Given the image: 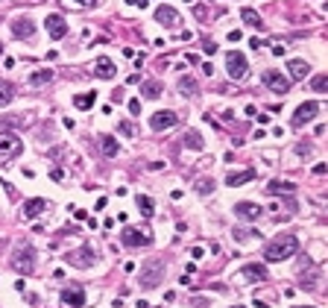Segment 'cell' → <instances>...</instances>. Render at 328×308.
<instances>
[{"instance_id":"obj_42","label":"cell","mask_w":328,"mask_h":308,"mask_svg":"<svg viewBox=\"0 0 328 308\" xmlns=\"http://www.w3.org/2000/svg\"><path fill=\"white\" fill-rule=\"evenodd\" d=\"M194 305H197V308H208V299H202V296H197V299H194Z\"/></svg>"},{"instance_id":"obj_18","label":"cell","mask_w":328,"mask_h":308,"mask_svg":"<svg viewBox=\"0 0 328 308\" xmlns=\"http://www.w3.org/2000/svg\"><path fill=\"white\" fill-rule=\"evenodd\" d=\"M94 73H97L100 80H115L117 68H115V62H112V59H105V56H100V59L94 62Z\"/></svg>"},{"instance_id":"obj_14","label":"cell","mask_w":328,"mask_h":308,"mask_svg":"<svg viewBox=\"0 0 328 308\" xmlns=\"http://www.w3.org/2000/svg\"><path fill=\"white\" fill-rule=\"evenodd\" d=\"M41 212H47V200L41 197H33V200H26L21 206V220H35Z\"/></svg>"},{"instance_id":"obj_35","label":"cell","mask_w":328,"mask_h":308,"mask_svg":"<svg viewBox=\"0 0 328 308\" xmlns=\"http://www.w3.org/2000/svg\"><path fill=\"white\" fill-rule=\"evenodd\" d=\"M252 235H258V232H252V229H234V238L237 241H246V238H252Z\"/></svg>"},{"instance_id":"obj_37","label":"cell","mask_w":328,"mask_h":308,"mask_svg":"<svg viewBox=\"0 0 328 308\" xmlns=\"http://www.w3.org/2000/svg\"><path fill=\"white\" fill-rule=\"evenodd\" d=\"M205 53H211V56H214V53H217V44H214V41H211V38H205Z\"/></svg>"},{"instance_id":"obj_2","label":"cell","mask_w":328,"mask_h":308,"mask_svg":"<svg viewBox=\"0 0 328 308\" xmlns=\"http://www.w3.org/2000/svg\"><path fill=\"white\" fill-rule=\"evenodd\" d=\"M12 270L15 273H21V276H30V273L35 270V249L26 244V241H18L15 244V249H12Z\"/></svg>"},{"instance_id":"obj_48","label":"cell","mask_w":328,"mask_h":308,"mask_svg":"<svg viewBox=\"0 0 328 308\" xmlns=\"http://www.w3.org/2000/svg\"><path fill=\"white\" fill-rule=\"evenodd\" d=\"M0 56H3V41H0Z\"/></svg>"},{"instance_id":"obj_33","label":"cell","mask_w":328,"mask_h":308,"mask_svg":"<svg viewBox=\"0 0 328 308\" xmlns=\"http://www.w3.org/2000/svg\"><path fill=\"white\" fill-rule=\"evenodd\" d=\"M311 88H314L316 94H322V91H328V76H325V73H319V76H314V80H311Z\"/></svg>"},{"instance_id":"obj_47","label":"cell","mask_w":328,"mask_h":308,"mask_svg":"<svg viewBox=\"0 0 328 308\" xmlns=\"http://www.w3.org/2000/svg\"><path fill=\"white\" fill-rule=\"evenodd\" d=\"M290 308H314V305H290Z\"/></svg>"},{"instance_id":"obj_10","label":"cell","mask_w":328,"mask_h":308,"mask_svg":"<svg viewBox=\"0 0 328 308\" xmlns=\"http://www.w3.org/2000/svg\"><path fill=\"white\" fill-rule=\"evenodd\" d=\"M261 214H264V209L258 206V202H234V217L237 220H243V223H258L261 220Z\"/></svg>"},{"instance_id":"obj_40","label":"cell","mask_w":328,"mask_h":308,"mask_svg":"<svg viewBox=\"0 0 328 308\" xmlns=\"http://www.w3.org/2000/svg\"><path fill=\"white\" fill-rule=\"evenodd\" d=\"M296 153H299V156H308V153H311V144H299V147H296Z\"/></svg>"},{"instance_id":"obj_8","label":"cell","mask_w":328,"mask_h":308,"mask_svg":"<svg viewBox=\"0 0 328 308\" xmlns=\"http://www.w3.org/2000/svg\"><path fill=\"white\" fill-rule=\"evenodd\" d=\"M316 115H319V103H316V100H308V103H302V106L293 112L290 126H293V130H302L305 123H311Z\"/></svg>"},{"instance_id":"obj_6","label":"cell","mask_w":328,"mask_h":308,"mask_svg":"<svg viewBox=\"0 0 328 308\" xmlns=\"http://www.w3.org/2000/svg\"><path fill=\"white\" fill-rule=\"evenodd\" d=\"M23 150V141L18 138V132L0 130V159H12Z\"/></svg>"},{"instance_id":"obj_5","label":"cell","mask_w":328,"mask_h":308,"mask_svg":"<svg viewBox=\"0 0 328 308\" xmlns=\"http://www.w3.org/2000/svg\"><path fill=\"white\" fill-rule=\"evenodd\" d=\"M226 71H229V76H232L234 83L246 80V73H249V62H246V56L240 53V50H229V53H226Z\"/></svg>"},{"instance_id":"obj_49","label":"cell","mask_w":328,"mask_h":308,"mask_svg":"<svg viewBox=\"0 0 328 308\" xmlns=\"http://www.w3.org/2000/svg\"><path fill=\"white\" fill-rule=\"evenodd\" d=\"M30 3H41V0H30Z\"/></svg>"},{"instance_id":"obj_41","label":"cell","mask_w":328,"mask_h":308,"mask_svg":"<svg viewBox=\"0 0 328 308\" xmlns=\"http://www.w3.org/2000/svg\"><path fill=\"white\" fill-rule=\"evenodd\" d=\"M112 103H123V91H120V88H117L115 94H112Z\"/></svg>"},{"instance_id":"obj_31","label":"cell","mask_w":328,"mask_h":308,"mask_svg":"<svg viewBox=\"0 0 328 308\" xmlns=\"http://www.w3.org/2000/svg\"><path fill=\"white\" fill-rule=\"evenodd\" d=\"M135 202H138V209H141V214H144V217H152V200H150V197L138 194V197H135Z\"/></svg>"},{"instance_id":"obj_20","label":"cell","mask_w":328,"mask_h":308,"mask_svg":"<svg viewBox=\"0 0 328 308\" xmlns=\"http://www.w3.org/2000/svg\"><path fill=\"white\" fill-rule=\"evenodd\" d=\"M240 276L249 279V282H264L267 279V267L264 264H246L243 270H240Z\"/></svg>"},{"instance_id":"obj_34","label":"cell","mask_w":328,"mask_h":308,"mask_svg":"<svg viewBox=\"0 0 328 308\" xmlns=\"http://www.w3.org/2000/svg\"><path fill=\"white\" fill-rule=\"evenodd\" d=\"M117 132L126 135V138H132V135H135V123H132V120H120V123H117Z\"/></svg>"},{"instance_id":"obj_39","label":"cell","mask_w":328,"mask_h":308,"mask_svg":"<svg viewBox=\"0 0 328 308\" xmlns=\"http://www.w3.org/2000/svg\"><path fill=\"white\" fill-rule=\"evenodd\" d=\"M249 47H252V50H261V47H267V44H264L261 38H252V41H249Z\"/></svg>"},{"instance_id":"obj_15","label":"cell","mask_w":328,"mask_h":308,"mask_svg":"<svg viewBox=\"0 0 328 308\" xmlns=\"http://www.w3.org/2000/svg\"><path fill=\"white\" fill-rule=\"evenodd\" d=\"M12 36H15V38H33V36H35L33 18H26V15L15 18V21H12Z\"/></svg>"},{"instance_id":"obj_45","label":"cell","mask_w":328,"mask_h":308,"mask_svg":"<svg viewBox=\"0 0 328 308\" xmlns=\"http://www.w3.org/2000/svg\"><path fill=\"white\" fill-rule=\"evenodd\" d=\"M73 3H76V6H94L97 0H73Z\"/></svg>"},{"instance_id":"obj_7","label":"cell","mask_w":328,"mask_h":308,"mask_svg":"<svg viewBox=\"0 0 328 308\" xmlns=\"http://www.w3.org/2000/svg\"><path fill=\"white\" fill-rule=\"evenodd\" d=\"M94 259H97V255H94L91 244H82L79 249H73V252H68V255H65V261H68L70 267H79V270H88V267L94 264Z\"/></svg>"},{"instance_id":"obj_30","label":"cell","mask_w":328,"mask_h":308,"mask_svg":"<svg viewBox=\"0 0 328 308\" xmlns=\"http://www.w3.org/2000/svg\"><path fill=\"white\" fill-rule=\"evenodd\" d=\"M194 188H197V194H211V191H214V179L199 176L197 182H194Z\"/></svg>"},{"instance_id":"obj_26","label":"cell","mask_w":328,"mask_h":308,"mask_svg":"<svg viewBox=\"0 0 328 308\" xmlns=\"http://www.w3.org/2000/svg\"><path fill=\"white\" fill-rule=\"evenodd\" d=\"M182 144L190 147V150H205V141H202V135H199L197 130H187L185 135H182Z\"/></svg>"},{"instance_id":"obj_50","label":"cell","mask_w":328,"mask_h":308,"mask_svg":"<svg viewBox=\"0 0 328 308\" xmlns=\"http://www.w3.org/2000/svg\"><path fill=\"white\" fill-rule=\"evenodd\" d=\"M232 308H243V305H232Z\"/></svg>"},{"instance_id":"obj_43","label":"cell","mask_w":328,"mask_h":308,"mask_svg":"<svg viewBox=\"0 0 328 308\" xmlns=\"http://www.w3.org/2000/svg\"><path fill=\"white\" fill-rule=\"evenodd\" d=\"M284 50H287L284 44H276V47H272V56H284Z\"/></svg>"},{"instance_id":"obj_36","label":"cell","mask_w":328,"mask_h":308,"mask_svg":"<svg viewBox=\"0 0 328 308\" xmlns=\"http://www.w3.org/2000/svg\"><path fill=\"white\" fill-rule=\"evenodd\" d=\"M129 112L132 115H141V100H129Z\"/></svg>"},{"instance_id":"obj_9","label":"cell","mask_w":328,"mask_h":308,"mask_svg":"<svg viewBox=\"0 0 328 308\" xmlns=\"http://www.w3.org/2000/svg\"><path fill=\"white\" fill-rule=\"evenodd\" d=\"M261 83L267 85L269 91H276V94H287L290 91V80L281 71H264L261 73Z\"/></svg>"},{"instance_id":"obj_44","label":"cell","mask_w":328,"mask_h":308,"mask_svg":"<svg viewBox=\"0 0 328 308\" xmlns=\"http://www.w3.org/2000/svg\"><path fill=\"white\" fill-rule=\"evenodd\" d=\"M229 41H240V30H232L229 33Z\"/></svg>"},{"instance_id":"obj_3","label":"cell","mask_w":328,"mask_h":308,"mask_svg":"<svg viewBox=\"0 0 328 308\" xmlns=\"http://www.w3.org/2000/svg\"><path fill=\"white\" fill-rule=\"evenodd\" d=\"M164 261L161 259H147L141 264V288L144 291H152V288H158V282L164 279Z\"/></svg>"},{"instance_id":"obj_22","label":"cell","mask_w":328,"mask_h":308,"mask_svg":"<svg viewBox=\"0 0 328 308\" xmlns=\"http://www.w3.org/2000/svg\"><path fill=\"white\" fill-rule=\"evenodd\" d=\"M296 191V185L293 182H287V179H272L267 185V194L269 197H279V194H293Z\"/></svg>"},{"instance_id":"obj_24","label":"cell","mask_w":328,"mask_h":308,"mask_svg":"<svg viewBox=\"0 0 328 308\" xmlns=\"http://www.w3.org/2000/svg\"><path fill=\"white\" fill-rule=\"evenodd\" d=\"M26 83L33 85V88H41V85L53 83V71H50V68H41V71H33V73H30V80H26Z\"/></svg>"},{"instance_id":"obj_13","label":"cell","mask_w":328,"mask_h":308,"mask_svg":"<svg viewBox=\"0 0 328 308\" xmlns=\"http://www.w3.org/2000/svg\"><path fill=\"white\" fill-rule=\"evenodd\" d=\"M59 299H62V305H65V308H82V305H85V288H79V285L65 288Z\"/></svg>"},{"instance_id":"obj_11","label":"cell","mask_w":328,"mask_h":308,"mask_svg":"<svg viewBox=\"0 0 328 308\" xmlns=\"http://www.w3.org/2000/svg\"><path fill=\"white\" fill-rule=\"evenodd\" d=\"M176 123H179V115L170 112V109H164V112H155L150 118V130L152 132H161V130H173Z\"/></svg>"},{"instance_id":"obj_25","label":"cell","mask_w":328,"mask_h":308,"mask_svg":"<svg viewBox=\"0 0 328 308\" xmlns=\"http://www.w3.org/2000/svg\"><path fill=\"white\" fill-rule=\"evenodd\" d=\"M100 150H103V153L108 156V159H112V156L120 153V144H117L115 135H100Z\"/></svg>"},{"instance_id":"obj_19","label":"cell","mask_w":328,"mask_h":308,"mask_svg":"<svg viewBox=\"0 0 328 308\" xmlns=\"http://www.w3.org/2000/svg\"><path fill=\"white\" fill-rule=\"evenodd\" d=\"M141 94L147 97V100H158V97L164 94V85L158 83V80H144V83H141Z\"/></svg>"},{"instance_id":"obj_29","label":"cell","mask_w":328,"mask_h":308,"mask_svg":"<svg viewBox=\"0 0 328 308\" xmlns=\"http://www.w3.org/2000/svg\"><path fill=\"white\" fill-rule=\"evenodd\" d=\"M97 103V91H88V94H76L73 97V106L76 109H91Z\"/></svg>"},{"instance_id":"obj_28","label":"cell","mask_w":328,"mask_h":308,"mask_svg":"<svg viewBox=\"0 0 328 308\" xmlns=\"http://www.w3.org/2000/svg\"><path fill=\"white\" fill-rule=\"evenodd\" d=\"M179 91H182V97H194L199 91L197 80H194V76H182V80H179Z\"/></svg>"},{"instance_id":"obj_17","label":"cell","mask_w":328,"mask_h":308,"mask_svg":"<svg viewBox=\"0 0 328 308\" xmlns=\"http://www.w3.org/2000/svg\"><path fill=\"white\" fill-rule=\"evenodd\" d=\"M155 21L161 27H179L182 18H179V12H176L173 6H158V9H155Z\"/></svg>"},{"instance_id":"obj_38","label":"cell","mask_w":328,"mask_h":308,"mask_svg":"<svg viewBox=\"0 0 328 308\" xmlns=\"http://www.w3.org/2000/svg\"><path fill=\"white\" fill-rule=\"evenodd\" d=\"M50 179H53V182H62V179H65V170H59V167H56V170L50 173Z\"/></svg>"},{"instance_id":"obj_32","label":"cell","mask_w":328,"mask_h":308,"mask_svg":"<svg viewBox=\"0 0 328 308\" xmlns=\"http://www.w3.org/2000/svg\"><path fill=\"white\" fill-rule=\"evenodd\" d=\"M0 123L3 126H26L30 120L23 118V115H6V118H0Z\"/></svg>"},{"instance_id":"obj_27","label":"cell","mask_w":328,"mask_h":308,"mask_svg":"<svg viewBox=\"0 0 328 308\" xmlns=\"http://www.w3.org/2000/svg\"><path fill=\"white\" fill-rule=\"evenodd\" d=\"M12 100H15V85L6 83V80H0V109L9 106Z\"/></svg>"},{"instance_id":"obj_4","label":"cell","mask_w":328,"mask_h":308,"mask_svg":"<svg viewBox=\"0 0 328 308\" xmlns=\"http://www.w3.org/2000/svg\"><path fill=\"white\" fill-rule=\"evenodd\" d=\"M120 244L123 247H150L152 244V232L150 229H144V226H126L123 232H120Z\"/></svg>"},{"instance_id":"obj_21","label":"cell","mask_w":328,"mask_h":308,"mask_svg":"<svg viewBox=\"0 0 328 308\" xmlns=\"http://www.w3.org/2000/svg\"><path fill=\"white\" fill-rule=\"evenodd\" d=\"M287 71H290V80H305L311 73V65L305 59H290L287 62Z\"/></svg>"},{"instance_id":"obj_23","label":"cell","mask_w":328,"mask_h":308,"mask_svg":"<svg viewBox=\"0 0 328 308\" xmlns=\"http://www.w3.org/2000/svg\"><path fill=\"white\" fill-rule=\"evenodd\" d=\"M240 18H243V24L246 27H252V30H264V18H261V15L255 12V9H249V6H246V9H240Z\"/></svg>"},{"instance_id":"obj_12","label":"cell","mask_w":328,"mask_h":308,"mask_svg":"<svg viewBox=\"0 0 328 308\" xmlns=\"http://www.w3.org/2000/svg\"><path fill=\"white\" fill-rule=\"evenodd\" d=\"M44 27H47V36L53 38V41H59V38L68 36V24H65V18H62L59 12L47 15V18H44Z\"/></svg>"},{"instance_id":"obj_16","label":"cell","mask_w":328,"mask_h":308,"mask_svg":"<svg viewBox=\"0 0 328 308\" xmlns=\"http://www.w3.org/2000/svg\"><path fill=\"white\" fill-rule=\"evenodd\" d=\"M255 176H258L255 167H246V170H232V173L226 176V185H229V188H237V185H246V182H252Z\"/></svg>"},{"instance_id":"obj_46","label":"cell","mask_w":328,"mask_h":308,"mask_svg":"<svg viewBox=\"0 0 328 308\" xmlns=\"http://www.w3.org/2000/svg\"><path fill=\"white\" fill-rule=\"evenodd\" d=\"M138 308H152L150 302H144V299H138Z\"/></svg>"},{"instance_id":"obj_1","label":"cell","mask_w":328,"mask_h":308,"mask_svg":"<svg viewBox=\"0 0 328 308\" xmlns=\"http://www.w3.org/2000/svg\"><path fill=\"white\" fill-rule=\"evenodd\" d=\"M296 249H299V238H296V235H279L276 241H269L267 247H264V259L276 264V261L293 259V255H296Z\"/></svg>"}]
</instances>
